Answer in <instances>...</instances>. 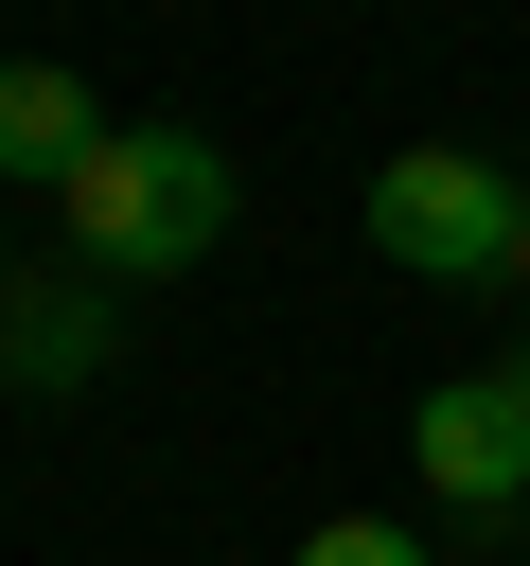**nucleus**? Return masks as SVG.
<instances>
[{
	"mask_svg": "<svg viewBox=\"0 0 530 566\" xmlns=\"http://www.w3.org/2000/svg\"><path fill=\"white\" fill-rule=\"evenodd\" d=\"M371 248H389L406 283H495V265H512V177H495L477 142H406V159L371 177Z\"/></svg>",
	"mask_w": 530,
	"mask_h": 566,
	"instance_id": "nucleus-2",
	"label": "nucleus"
},
{
	"mask_svg": "<svg viewBox=\"0 0 530 566\" xmlns=\"http://www.w3.org/2000/svg\"><path fill=\"white\" fill-rule=\"evenodd\" d=\"M0 371H106V301H0Z\"/></svg>",
	"mask_w": 530,
	"mask_h": 566,
	"instance_id": "nucleus-5",
	"label": "nucleus"
},
{
	"mask_svg": "<svg viewBox=\"0 0 530 566\" xmlns=\"http://www.w3.org/2000/svg\"><path fill=\"white\" fill-rule=\"evenodd\" d=\"M512 283H530V195H512Z\"/></svg>",
	"mask_w": 530,
	"mask_h": 566,
	"instance_id": "nucleus-8",
	"label": "nucleus"
},
{
	"mask_svg": "<svg viewBox=\"0 0 530 566\" xmlns=\"http://www.w3.org/2000/svg\"><path fill=\"white\" fill-rule=\"evenodd\" d=\"M495 389H512V407H530V354H495Z\"/></svg>",
	"mask_w": 530,
	"mask_h": 566,
	"instance_id": "nucleus-7",
	"label": "nucleus"
},
{
	"mask_svg": "<svg viewBox=\"0 0 530 566\" xmlns=\"http://www.w3.org/2000/svg\"><path fill=\"white\" fill-rule=\"evenodd\" d=\"M406 460H424V495H442V513H530V407H512L495 371L424 389V407H406Z\"/></svg>",
	"mask_w": 530,
	"mask_h": 566,
	"instance_id": "nucleus-3",
	"label": "nucleus"
},
{
	"mask_svg": "<svg viewBox=\"0 0 530 566\" xmlns=\"http://www.w3.org/2000/svg\"><path fill=\"white\" fill-rule=\"evenodd\" d=\"M212 230H230V159L194 124H106V159L71 177V248L106 283H177V265H212Z\"/></svg>",
	"mask_w": 530,
	"mask_h": 566,
	"instance_id": "nucleus-1",
	"label": "nucleus"
},
{
	"mask_svg": "<svg viewBox=\"0 0 530 566\" xmlns=\"http://www.w3.org/2000/svg\"><path fill=\"white\" fill-rule=\"evenodd\" d=\"M88 159H106V106H88L71 71H18V53H0V177H35V195H71Z\"/></svg>",
	"mask_w": 530,
	"mask_h": 566,
	"instance_id": "nucleus-4",
	"label": "nucleus"
},
{
	"mask_svg": "<svg viewBox=\"0 0 530 566\" xmlns=\"http://www.w3.org/2000/svg\"><path fill=\"white\" fill-rule=\"evenodd\" d=\"M283 566H424V548H406V531H389V513H336V531H300V548H283Z\"/></svg>",
	"mask_w": 530,
	"mask_h": 566,
	"instance_id": "nucleus-6",
	"label": "nucleus"
}]
</instances>
